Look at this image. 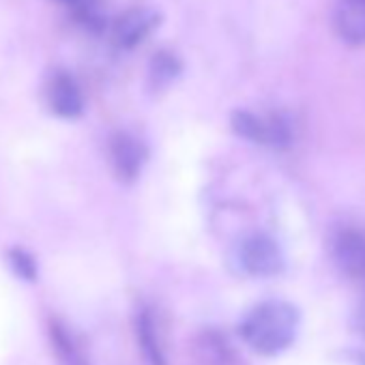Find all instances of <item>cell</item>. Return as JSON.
<instances>
[{"instance_id": "obj_14", "label": "cell", "mask_w": 365, "mask_h": 365, "mask_svg": "<svg viewBox=\"0 0 365 365\" xmlns=\"http://www.w3.org/2000/svg\"><path fill=\"white\" fill-rule=\"evenodd\" d=\"M352 324H354V331L361 337H365V299L359 301V305L354 307V312H352Z\"/></svg>"}, {"instance_id": "obj_3", "label": "cell", "mask_w": 365, "mask_h": 365, "mask_svg": "<svg viewBox=\"0 0 365 365\" xmlns=\"http://www.w3.org/2000/svg\"><path fill=\"white\" fill-rule=\"evenodd\" d=\"M239 264L252 277H275L284 271V254L269 235H250L239 245Z\"/></svg>"}, {"instance_id": "obj_9", "label": "cell", "mask_w": 365, "mask_h": 365, "mask_svg": "<svg viewBox=\"0 0 365 365\" xmlns=\"http://www.w3.org/2000/svg\"><path fill=\"white\" fill-rule=\"evenodd\" d=\"M192 350L198 365H235V350L220 331H202L196 335Z\"/></svg>"}, {"instance_id": "obj_2", "label": "cell", "mask_w": 365, "mask_h": 365, "mask_svg": "<svg viewBox=\"0 0 365 365\" xmlns=\"http://www.w3.org/2000/svg\"><path fill=\"white\" fill-rule=\"evenodd\" d=\"M232 129L241 138L269 148H288L294 138L292 123L277 112L256 114V112L239 110L232 114Z\"/></svg>"}, {"instance_id": "obj_7", "label": "cell", "mask_w": 365, "mask_h": 365, "mask_svg": "<svg viewBox=\"0 0 365 365\" xmlns=\"http://www.w3.org/2000/svg\"><path fill=\"white\" fill-rule=\"evenodd\" d=\"M110 159L120 180H133L142 172V165L146 161V148L135 135L120 131L110 142Z\"/></svg>"}, {"instance_id": "obj_13", "label": "cell", "mask_w": 365, "mask_h": 365, "mask_svg": "<svg viewBox=\"0 0 365 365\" xmlns=\"http://www.w3.org/2000/svg\"><path fill=\"white\" fill-rule=\"evenodd\" d=\"M11 258H14V264H16L18 273L24 275V277H29V279H33V275H35V262L24 252H20V250H16L11 254Z\"/></svg>"}, {"instance_id": "obj_1", "label": "cell", "mask_w": 365, "mask_h": 365, "mask_svg": "<svg viewBox=\"0 0 365 365\" xmlns=\"http://www.w3.org/2000/svg\"><path fill=\"white\" fill-rule=\"evenodd\" d=\"M299 309L288 301H262L241 320L243 341L262 356H275L288 350L299 333Z\"/></svg>"}, {"instance_id": "obj_11", "label": "cell", "mask_w": 365, "mask_h": 365, "mask_svg": "<svg viewBox=\"0 0 365 365\" xmlns=\"http://www.w3.org/2000/svg\"><path fill=\"white\" fill-rule=\"evenodd\" d=\"M138 341L144 350V356L148 359L150 365H165V354L157 335L155 320L150 318L148 312H142L138 316Z\"/></svg>"}, {"instance_id": "obj_10", "label": "cell", "mask_w": 365, "mask_h": 365, "mask_svg": "<svg viewBox=\"0 0 365 365\" xmlns=\"http://www.w3.org/2000/svg\"><path fill=\"white\" fill-rule=\"evenodd\" d=\"M50 339H52V348L56 352L58 365H88L84 350L78 346L76 337L67 331V327H63L58 320L50 324Z\"/></svg>"}, {"instance_id": "obj_8", "label": "cell", "mask_w": 365, "mask_h": 365, "mask_svg": "<svg viewBox=\"0 0 365 365\" xmlns=\"http://www.w3.org/2000/svg\"><path fill=\"white\" fill-rule=\"evenodd\" d=\"M335 35L348 46L365 43V0H337L333 9Z\"/></svg>"}, {"instance_id": "obj_5", "label": "cell", "mask_w": 365, "mask_h": 365, "mask_svg": "<svg viewBox=\"0 0 365 365\" xmlns=\"http://www.w3.org/2000/svg\"><path fill=\"white\" fill-rule=\"evenodd\" d=\"M159 16L148 7H131L120 14L112 24V41L120 50H133L140 46L155 29Z\"/></svg>"}, {"instance_id": "obj_12", "label": "cell", "mask_w": 365, "mask_h": 365, "mask_svg": "<svg viewBox=\"0 0 365 365\" xmlns=\"http://www.w3.org/2000/svg\"><path fill=\"white\" fill-rule=\"evenodd\" d=\"M176 69H178V63L170 54H159V56L153 58V80L157 84H165V82L174 80Z\"/></svg>"}, {"instance_id": "obj_6", "label": "cell", "mask_w": 365, "mask_h": 365, "mask_svg": "<svg viewBox=\"0 0 365 365\" xmlns=\"http://www.w3.org/2000/svg\"><path fill=\"white\" fill-rule=\"evenodd\" d=\"M48 106L61 118H78L84 112V95L73 80V76L65 71H56L48 82Z\"/></svg>"}, {"instance_id": "obj_4", "label": "cell", "mask_w": 365, "mask_h": 365, "mask_svg": "<svg viewBox=\"0 0 365 365\" xmlns=\"http://www.w3.org/2000/svg\"><path fill=\"white\" fill-rule=\"evenodd\" d=\"M331 260L350 279H365V230L339 228L329 241Z\"/></svg>"}]
</instances>
